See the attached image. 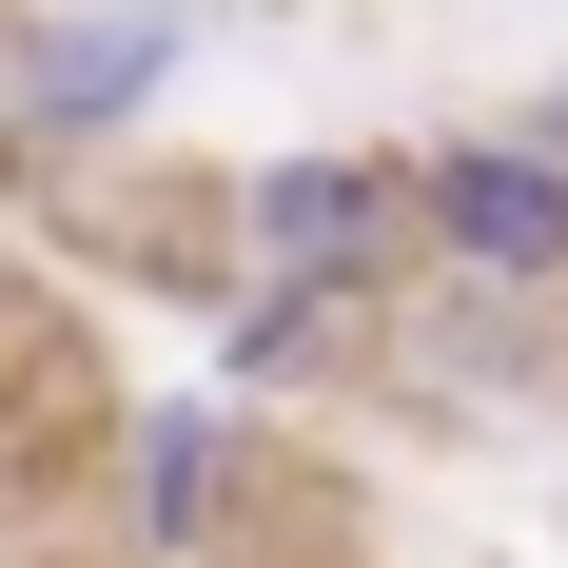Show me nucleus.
Returning a JSON list of instances; mask_svg holds the SVG:
<instances>
[{
    "label": "nucleus",
    "mask_w": 568,
    "mask_h": 568,
    "mask_svg": "<svg viewBox=\"0 0 568 568\" xmlns=\"http://www.w3.org/2000/svg\"><path fill=\"white\" fill-rule=\"evenodd\" d=\"M314 353H334V314H294V294L235 275V314H216V393H275V373H314Z\"/></svg>",
    "instance_id": "nucleus-5"
},
{
    "label": "nucleus",
    "mask_w": 568,
    "mask_h": 568,
    "mask_svg": "<svg viewBox=\"0 0 568 568\" xmlns=\"http://www.w3.org/2000/svg\"><path fill=\"white\" fill-rule=\"evenodd\" d=\"M235 275L353 334V314L412 275V158H373V138H294V158H255V176H235Z\"/></svg>",
    "instance_id": "nucleus-1"
},
{
    "label": "nucleus",
    "mask_w": 568,
    "mask_h": 568,
    "mask_svg": "<svg viewBox=\"0 0 568 568\" xmlns=\"http://www.w3.org/2000/svg\"><path fill=\"white\" fill-rule=\"evenodd\" d=\"M529 138H549V158H568V79H549V99H529Z\"/></svg>",
    "instance_id": "nucleus-6"
},
{
    "label": "nucleus",
    "mask_w": 568,
    "mask_h": 568,
    "mask_svg": "<svg viewBox=\"0 0 568 568\" xmlns=\"http://www.w3.org/2000/svg\"><path fill=\"white\" fill-rule=\"evenodd\" d=\"M216 510H235V412H216V393H158L138 432H118V529H138V549L176 568Z\"/></svg>",
    "instance_id": "nucleus-4"
},
{
    "label": "nucleus",
    "mask_w": 568,
    "mask_h": 568,
    "mask_svg": "<svg viewBox=\"0 0 568 568\" xmlns=\"http://www.w3.org/2000/svg\"><path fill=\"white\" fill-rule=\"evenodd\" d=\"M176 59H196V0H40L20 79H0V138L20 158H118L176 99Z\"/></svg>",
    "instance_id": "nucleus-3"
},
{
    "label": "nucleus",
    "mask_w": 568,
    "mask_h": 568,
    "mask_svg": "<svg viewBox=\"0 0 568 568\" xmlns=\"http://www.w3.org/2000/svg\"><path fill=\"white\" fill-rule=\"evenodd\" d=\"M412 275L490 294V314H568V158L529 118H470L412 158Z\"/></svg>",
    "instance_id": "nucleus-2"
}]
</instances>
